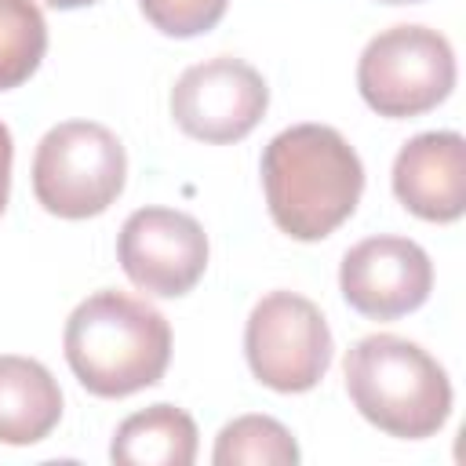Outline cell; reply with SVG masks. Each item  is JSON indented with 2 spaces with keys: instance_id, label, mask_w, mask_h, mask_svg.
Here are the masks:
<instances>
[{
  "instance_id": "1",
  "label": "cell",
  "mask_w": 466,
  "mask_h": 466,
  "mask_svg": "<svg viewBox=\"0 0 466 466\" xmlns=\"http://www.w3.org/2000/svg\"><path fill=\"white\" fill-rule=\"evenodd\" d=\"M262 193L269 218L291 240L331 237L360 204L364 164L328 124H291L262 149Z\"/></svg>"
},
{
  "instance_id": "12",
  "label": "cell",
  "mask_w": 466,
  "mask_h": 466,
  "mask_svg": "<svg viewBox=\"0 0 466 466\" xmlns=\"http://www.w3.org/2000/svg\"><path fill=\"white\" fill-rule=\"evenodd\" d=\"M197 422L175 404H149L127 415L113 441L109 459L116 466H189L197 459Z\"/></svg>"
},
{
  "instance_id": "9",
  "label": "cell",
  "mask_w": 466,
  "mask_h": 466,
  "mask_svg": "<svg viewBox=\"0 0 466 466\" xmlns=\"http://www.w3.org/2000/svg\"><path fill=\"white\" fill-rule=\"evenodd\" d=\"M339 291L368 320H397L415 313L433 291V262L430 255L393 233L368 237L342 255Z\"/></svg>"
},
{
  "instance_id": "7",
  "label": "cell",
  "mask_w": 466,
  "mask_h": 466,
  "mask_svg": "<svg viewBox=\"0 0 466 466\" xmlns=\"http://www.w3.org/2000/svg\"><path fill=\"white\" fill-rule=\"evenodd\" d=\"M269 109V87L255 66L233 55H215L189 66L171 87L175 124L208 146L248 138Z\"/></svg>"
},
{
  "instance_id": "4",
  "label": "cell",
  "mask_w": 466,
  "mask_h": 466,
  "mask_svg": "<svg viewBox=\"0 0 466 466\" xmlns=\"http://www.w3.org/2000/svg\"><path fill=\"white\" fill-rule=\"evenodd\" d=\"M127 182L120 138L95 120L55 124L33 153V197L55 218H95L116 204Z\"/></svg>"
},
{
  "instance_id": "11",
  "label": "cell",
  "mask_w": 466,
  "mask_h": 466,
  "mask_svg": "<svg viewBox=\"0 0 466 466\" xmlns=\"http://www.w3.org/2000/svg\"><path fill=\"white\" fill-rule=\"evenodd\" d=\"M62 419V390L55 375L18 353H0V444H40Z\"/></svg>"
},
{
  "instance_id": "5",
  "label": "cell",
  "mask_w": 466,
  "mask_h": 466,
  "mask_svg": "<svg viewBox=\"0 0 466 466\" xmlns=\"http://www.w3.org/2000/svg\"><path fill=\"white\" fill-rule=\"evenodd\" d=\"M455 51L430 25H390L357 58V91L386 120H411L437 109L455 87Z\"/></svg>"
},
{
  "instance_id": "10",
  "label": "cell",
  "mask_w": 466,
  "mask_h": 466,
  "mask_svg": "<svg viewBox=\"0 0 466 466\" xmlns=\"http://www.w3.org/2000/svg\"><path fill=\"white\" fill-rule=\"evenodd\" d=\"M393 197L422 222H459L466 215V142L459 131H422L393 157Z\"/></svg>"
},
{
  "instance_id": "2",
  "label": "cell",
  "mask_w": 466,
  "mask_h": 466,
  "mask_svg": "<svg viewBox=\"0 0 466 466\" xmlns=\"http://www.w3.org/2000/svg\"><path fill=\"white\" fill-rule=\"evenodd\" d=\"M62 350L87 393L120 400L164 379L171 364V324L146 299L102 288L69 313Z\"/></svg>"
},
{
  "instance_id": "14",
  "label": "cell",
  "mask_w": 466,
  "mask_h": 466,
  "mask_svg": "<svg viewBox=\"0 0 466 466\" xmlns=\"http://www.w3.org/2000/svg\"><path fill=\"white\" fill-rule=\"evenodd\" d=\"M47 51V22L33 0H0V91L25 84Z\"/></svg>"
},
{
  "instance_id": "18",
  "label": "cell",
  "mask_w": 466,
  "mask_h": 466,
  "mask_svg": "<svg viewBox=\"0 0 466 466\" xmlns=\"http://www.w3.org/2000/svg\"><path fill=\"white\" fill-rule=\"evenodd\" d=\"M382 4H419V0H382Z\"/></svg>"
},
{
  "instance_id": "3",
  "label": "cell",
  "mask_w": 466,
  "mask_h": 466,
  "mask_svg": "<svg viewBox=\"0 0 466 466\" xmlns=\"http://www.w3.org/2000/svg\"><path fill=\"white\" fill-rule=\"evenodd\" d=\"M342 379L353 408L397 441H426L451 415V379L419 342L400 335H364L346 350Z\"/></svg>"
},
{
  "instance_id": "16",
  "label": "cell",
  "mask_w": 466,
  "mask_h": 466,
  "mask_svg": "<svg viewBox=\"0 0 466 466\" xmlns=\"http://www.w3.org/2000/svg\"><path fill=\"white\" fill-rule=\"evenodd\" d=\"M11 160H15V142H11L7 124L0 120V215H4L7 197H11Z\"/></svg>"
},
{
  "instance_id": "8",
  "label": "cell",
  "mask_w": 466,
  "mask_h": 466,
  "mask_svg": "<svg viewBox=\"0 0 466 466\" xmlns=\"http://www.w3.org/2000/svg\"><path fill=\"white\" fill-rule=\"evenodd\" d=\"M116 258L127 280L153 299H178L208 269L204 226L175 208H138L116 237Z\"/></svg>"
},
{
  "instance_id": "13",
  "label": "cell",
  "mask_w": 466,
  "mask_h": 466,
  "mask_svg": "<svg viewBox=\"0 0 466 466\" xmlns=\"http://www.w3.org/2000/svg\"><path fill=\"white\" fill-rule=\"evenodd\" d=\"M215 466H295L299 444L273 415H240L226 422L211 451Z\"/></svg>"
},
{
  "instance_id": "17",
  "label": "cell",
  "mask_w": 466,
  "mask_h": 466,
  "mask_svg": "<svg viewBox=\"0 0 466 466\" xmlns=\"http://www.w3.org/2000/svg\"><path fill=\"white\" fill-rule=\"evenodd\" d=\"M40 4H47V7H55V11H73V7H91V4H98V0H40Z\"/></svg>"
},
{
  "instance_id": "15",
  "label": "cell",
  "mask_w": 466,
  "mask_h": 466,
  "mask_svg": "<svg viewBox=\"0 0 466 466\" xmlns=\"http://www.w3.org/2000/svg\"><path fill=\"white\" fill-rule=\"evenodd\" d=\"M138 7L157 33L189 40V36L215 29L222 22L229 0H138Z\"/></svg>"
},
{
  "instance_id": "6",
  "label": "cell",
  "mask_w": 466,
  "mask_h": 466,
  "mask_svg": "<svg viewBox=\"0 0 466 466\" xmlns=\"http://www.w3.org/2000/svg\"><path fill=\"white\" fill-rule=\"evenodd\" d=\"M331 328L317 302L299 291L262 295L244 324L251 375L277 393H306L331 368Z\"/></svg>"
}]
</instances>
